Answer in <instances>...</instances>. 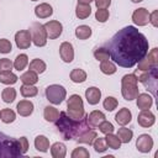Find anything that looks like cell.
<instances>
[{
	"mask_svg": "<svg viewBox=\"0 0 158 158\" xmlns=\"http://www.w3.org/2000/svg\"><path fill=\"white\" fill-rule=\"evenodd\" d=\"M17 75L14 74L11 70L9 72H0V83L5 84V85H12L17 81Z\"/></svg>",
	"mask_w": 158,
	"mask_h": 158,
	"instance_id": "obj_30",
	"label": "cell"
},
{
	"mask_svg": "<svg viewBox=\"0 0 158 158\" xmlns=\"http://www.w3.org/2000/svg\"><path fill=\"white\" fill-rule=\"evenodd\" d=\"M52 14H53V7L47 2H42L35 7V15L38 19H47L52 16Z\"/></svg>",
	"mask_w": 158,
	"mask_h": 158,
	"instance_id": "obj_20",
	"label": "cell"
},
{
	"mask_svg": "<svg viewBox=\"0 0 158 158\" xmlns=\"http://www.w3.org/2000/svg\"><path fill=\"white\" fill-rule=\"evenodd\" d=\"M153 138L148 133L139 135L138 138L136 139V147L141 153H148L153 148Z\"/></svg>",
	"mask_w": 158,
	"mask_h": 158,
	"instance_id": "obj_12",
	"label": "cell"
},
{
	"mask_svg": "<svg viewBox=\"0 0 158 158\" xmlns=\"http://www.w3.org/2000/svg\"><path fill=\"white\" fill-rule=\"evenodd\" d=\"M131 1H132V2H136V4H137V2H141V1H143V0H131Z\"/></svg>",
	"mask_w": 158,
	"mask_h": 158,
	"instance_id": "obj_51",
	"label": "cell"
},
{
	"mask_svg": "<svg viewBox=\"0 0 158 158\" xmlns=\"http://www.w3.org/2000/svg\"><path fill=\"white\" fill-rule=\"evenodd\" d=\"M137 122H138L139 126H142V127H144V128H148V127H151V126L154 125V122H156V116H154V114H153L149 109H147V110H141V112H139L138 116H137Z\"/></svg>",
	"mask_w": 158,
	"mask_h": 158,
	"instance_id": "obj_13",
	"label": "cell"
},
{
	"mask_svg": "<svg viewBox=\"0 0 158 158\" xmlns=\"http://www.w3.org/2000/svg\"><path fill=\"white\" fill-rule=\"evenodd\" d=\"M91 14V7L90 5H85V4H78L75 7V16L80 20H84L86 17H89Z\"/></svg>",
	"mask_w": 158,
	"mask_h": 158,
	"instance_id": "obj_26",
	"label": "cell"
},
{
	"mask_svg": "<svg viewBox=\"0 0 158 158\" xmlns=\"http://www.w3.org/2000/svg\"><path fill=\"white\" fill-rule=\"evenodd\" d=\"M35 148L37 151H40V152H43V153L47 152L48 148H49V141H48V138L46 136H43V135L37 136L35 138Z\"/></svg>",
	"mask_w": 158,
	"mask_h": 158,
	"instance_id": "obj_25",
	"label": "cell"
},
{
	"mask_svg": "<svg viewBox=\"0 0 158 158\" xmlns=\"http://www.w3.org/2000/svg\"><path fill=\"white\" fill-rule=\"evenodd\" d=\"M0 114H1V121L4 123H11L16 118V114L11 109H2L0 111Z\"/></svg>",
	"mask_w": 158,
	"mask_h": 158,
	"instance_id": "obj_38",
	"label": "cell"
},
{
	"mask_svg": "<svg viewBox=\"0 0 158 158\" xmlns=\"http://www.w3.org/2000/svg\"><path fill=\"white\" fill-rule=\"evenodd\" d=\"M137 64H138V70L141 72H146L153 67H157L158 65V48L157 47L152 48L151 52L147 53Z\"/></svg>",
	"mask_w": 158,
	"mask_h": 158,
	"instance_id": "obj_9",
	"label": "cell"
},
{
	"mask_svg": "<svg viewBox=\"0 0 158 158\" xmlns=\"http://www.w3.org/2000/svg\"><path fill=\"white\" fill-rule=\"evenodd\" d=\"M17 141H19V146H20L21 153L25 154L27 152V149H28V141H27V138L26 137H20Z\"/></svg>",
	"mask_w": 158,
	"mask_h": 158,
	"instance_id": "obj_47",
	"label": "cell"
},
{
	"mask_svg": "<svg viewBox=\"0 0 158 158\" xmlns=\"http://www.w3.org/2000/svg\"><path fill=\"white\" fill-rule=\"evenodd\" d=\"M105 118H106V117H105L104 112H101V111H99V110H94V111H91L89 115H86L88 123H89L91 127L99 126V123L102 122Z\"/></svg>",
	"mask_w": 158,
	"mask_h": 158,
	"instance_id": "obj_22",
	"label": "cell"
},
{
	"mask_svg": "<svg viewBox=\"0 0 158 158\" xmlns=\"http://www.w3.org/2000/svg\"><path fill=\"white\" fill-rule=\"evenodd\" d=\"M46 99L53 104V105H59L63 102V100L65 99L67 96V91L64 89V86L59 85V84H52V85H48L46 88Z\"/></svg>",
	"mask_w": 158,
	"mask_h": 158,
	"instance_id": "obj_6",
	"label": "cell"
},
{
	"mask_svg": "<svg viewBox=\"0 0 158 158\" xmlns=\"http://www.w3.org/2000/svg\"><path fill=\"white\" fill-rule=\"evenodd\" d=\"M46 68H47L46 63H44L42 59H40V58L32 59V60L30 62V65H28V69L32 70V72H35V73H37V74L43 73V72L46 70Z\"/></svg>",
	"mask_w": 158,
	"mask_h": 158,
	"instance_id": "obj_29",
	"label": "cell"
},
{
	"mask_svg": "<svg viewBox=\"0 0 158 158\" xmlns=\"http://www.w3.org/2000/svg\"><path fill=\"white\" fill-rule=\"evenodd\" d=\"M22 156L19 141L0 132V158H16Z\"/></svg>",
	"mask_w": 158,
	"mask_h": 158,
	"instance_id": "obj_3",
	"label": "cell"
},
{
	"mask_svg": "<svg viewBox=\"0 0 158 158\" xmlns=\"http://www.w3.org/2000/svg\"><path fill=\"white\" fill-rule=\"evenodd\" d=\"M43 26H44L47 37H48L49 40H56V38H58V37L62 35L63 26H62V23H60L59 21H57V20H51V21L46 22Z\"/></svg>",
	"mask_w": 158,
	"mask_h": 158,
	"instance_id": "obj_10",
	"label": "cell"
},
{
	"mask_svg": "<svg viewBox=\"0 0 158 158\" xmlns=\"http://www.w3.org/2000/svg\"><path fill=\"white\" fill-rule=\"evenodd\" d=\"M132 21L137 26H146L149 22V12L144 7H138L132 14Z\"/></svg>",
	"mask_w": 158,
	"mask_h": 158,
	"instance_id": "obj_14",
	"label": "cell"
},
{
	"mask_svg": "<svg viewBox=\"0 0 158 158\" xmlns=\"http://www.w3.org/2000/svg\"><path fill=\"white\" fill-rule=\"evenodd\" d=\"M31 1H37V0H31Z\"/></svg>",
	"mask_w": 158,
	"mask_h": 158,
	"instance_id": "obj_53",
	"label": "cell"
},
{
	"mask_svg": "<svg viewBox=\"0 0 158 158\" xmlns=\"http://www.w3.org/2000/svg\"><path fill=\"white\" fill-rule=\"evenodd\" d=\"M15 43L17 46V48L20 49H27L30 48L31 43H32V38H31V33L28 30H20L16 32L15 35Z\"/></svg>",
	"mask_w": 158,
	"mask_h": 158,
	"instance_id": "obj_11",
	"label": "cell"
},
{
	"mask_svg": "<svg viewBox=\"0 0 158 158\" xmlns=\"http://www.w3.org/2000/svg\"><path fill=\"white\" fill-rule=\"evenodd\" d=\"M94 57L96 60L99 62H102V60H107L110 58V52L107 48L105 47H100V48H96L94 51Z\"/></svg>",
	"mask_w": 158,
	"mask_h": 158,
	"instance_id": "obj_39",
	"label": "cell"
},
{
	"mask_svg": "<svg viewBox=\"0 0 158 158\" xmlns=\"http://www.w3.org/2000/svg\"><path fill=\"white\" fill-rule=\"evenodd\" d=\"M137 75L136 74H126L121 79V94L125 100L131 101L137 98L138 93V85H137Z\"/></svg>",
	"mask_w": 158,
	"mask_h": 158,
	"instance_id": "obj_4",
	"label": "cell"
},
{
	"mask_svg": "<svg viewBox=\"0 0 158 158\" xmlns=\"http://www.w3.org/2000/svg\"><path fill=\"white\" fill-rule=\"evenodd\" d=\"M60 136L63 137V139L65 141H70L77 138L80 133H83L86 130L93 128L86 120V115L80 118V120H73L72 117H69L67 115V112L60 111L59 112V117L57 118V121L54 122Z\"/></svg>",
	"mask_w": 158,
	"mask_h": 158,
	"instance_id": "obj_2",
	"label": "cell"
},
{
	"mask_svg": "<svg viewBox=\"0 0 158 158\" xmlns=\"http://www.w3.org/2000/svg\"><path fill=\"white\" fill-rule=\"evenodd\" d=\"M43 117L46 121L48 122H56L57 118L59 117V111L54 107V106H46L44 111H43Z\"/></svg>",
	"mask_w": 158,
	"mask_h": 158,
	"instance_id": "obj_24",
	"label": "cell"
},
{
	"mask_svg": "<svg viewBox=\"0 0 158 158\" xmlns=\"http://www.w3.org/2000/svg\"><path fill=\"white\" fill-rule=\"evenodd\" d=\"M100 70L104 74H106V75H112V74L116 73L117 68H116V65H115L114 62H111V60L107 59V60H102L100 63Z\"/></svg>",
	"mask_w": 158,
	"mask_h": 158,
	"instance_id": "obj_34",
	"label": "cell"
},
{
	"mask_svg": "<svg viewBox=\"0 0 158 158\" xmlns=\"http://www.w3.org/2000/svg\"><path fill=\"white\" fill-rule=\"evenodd\" d=\"M14 67V63L7 59V58H1L0 59V72H9Z\"/></svg>",
	"mask_w": 158,
	"mask_h": 158,
	"instance_id": "obj_46",
	"label": "cell"
},
{
	"mask_svg": "<svg viewBox=\"0 0 158 158\" xmlns=\"http://www.w3.org/2000/svg\"><path fill=\"white\" fill-rule=\"evenodd\" d=\"M33 102L30 101V100H21L17 105H16V110H17V114L20 116H23V117H27L30 115H32L33 112Z\"/></svg>",
	"mask_w": 158,
	"mask_h": 158,
	"instance_id": "obj_17",
	"label": "cell"
},
{
	"mask_svg": "<svg viewBox=\"0 0 158 158\" xmlns=\"http://www.w3.org/2000/svg\"><path fill=\"white\" fill-rule=\"evenodd\" d=\"M96 137H98V133H96L93 128H90V130H86V131H84L83 133H80L75 139H77L78 143H84V144L91 146L93 142H94V139H95Z\"/></svg>",
	"mask_w": 158,
	"mask_h": 158,
	"instance_id": "obj_21",
	"label": "cell"
},
{
	"mask_svg": "<svg viewBox=\"0 0 158 158\" xmlns=\"http://www.w3.org/2000/svg\"><path fill=\"white\" fill-rule=\"evenodd\" d=\"M30 33H31V38L32 42L36 47H43L47 44V33L44 30V26L40 22H33L31 25L30 28Z\"/></svg>",
	"mask_w": 158,
	"mask_h": 158,
	"instance_id": "obj_8",
	"label": "cell"
},
{
	"mask_svg": "<svg viewBox=\"0 0 158 158\" xmlns=\"http://www.w3.org/2000/svg\"><path fill=\"white\" fill-rule=\"evenodd\" d=\"M93 147L95 149V152L98 153H102L107 149V144H106V141H105V137H96L93 142Z\"/></svg>",
	"mask_w": 158,
	"mask_h": 158,
	"instance_id": "obj_40",
	"label": "cell"
},
{
	"mask_svg": "<svg viewBox=\"0 0 158 158\" xmlns=\"http://www.w3.org/2000/svg\"><path fill=\"white\" fill-rule=\"evenodd\" d=\"M85 99L89 102V105H96L99 104L101 99V91L96 86H90L85 90Z\"/></svg>",
	"mask_w": 158,
	"mask_h": 158,
	"instance_id": "obj_16",
	"label": "cell"
},
{
	"mask_svg": "<svg viewBox=\"0 0 158 158\" xmlns=\"http://www.w3.org/2000/svg\"><path fill=\"white\" fill-rule=\"evenodd\" d=\"M67 115L73 120H80L86 115L84 110L83 99L78 94H73L69 96V99L67 100Z\"/></svg>",
	"mask_w": 158,
	"mask_h": 158,
	"instance_id": "obj_5",
	"label": "cell"
},
{
	"mask_svg": "<svg viewBox=\"0 0 158 158\" xmlns=\"http://www.w3.org/2000/svg\"><path fill=\"white\" fill-rule=\"evenodd\" d=\"M59 56L63 62L70 63L74 59V48L70 42H62L59 46Z\"/></svg>",
	"mask_w": 158,
	"mask_h": 158,
	"instance_id": "obj_15",
	"label": "cell"
},
{
	"mask_svg": "<svg viewBox=\"0 0 158 158\" xmlns=\"http://www.w3.org/2000/svg\"><path fill=\"white\" fill-rule=\"evenodd\" d=\"M0 120H1V114H0Z\"/></svg>",
	"mask_w": 158,
	"mask_h": 158,
	"instance_id": "obj_52",
	"label": "cell"
},
{
	"mask_svg": "<svg viewBox=\"0 0 158 158\" xmlns=\"http://www.w3.org/2000/svg\"><path fill=\"white\" fill-rule=\"evenodd\" d=\"M136 104H137V107L139 110L151 109V106L153 105V98L149 94H147V93L138 94L137 98H136Z\"/></svg>",
	"mask_w": 158,
	"mask_h": 158,
	"instance_id": "obj_18",
	"label": "cell"
},
{
	"mask_svg": "<svg viewBox=\"0 0 158 158\" xmlns=\"http://www.w3.org/2000/svg\"><path fill=\"white\" fill-rule=\"evenodd\" d=\"M94 0H78V4H85V5H90V2H93Z\"/></svg>",
	"mask_w": 158,
	"mask_h": 158,
	"instance_id": "obj_50",
	"label": "cell"
},
{
	"mask_svg": "<svg viewBox=\"0 0 158 158\" xmlns=\"http://www.w3.org/2000/svg\"><path fill=\"white\" fill-rule=\"evenodd\" d=\"M102 105H104V109H105V110H107V111H114V110L117 107L118 101H117V99L114 98V96H106L105 100H104V102H102Z\"/></svg>",
	"mask_w": 158,
	"mask_h": 158,
	"instance_id": "obj_41",
	"label": "cell"
},
{
	"mask_svg": "<svg viewBox=\"0 0 158 158\" xmlns=\"http://www.w3.org/2000/svg\"><path fill=\"white\" fill-rule=\"evenodd\" d=\"M69 77H70V80H72L73 83H78V84H79V83H84V81L86 80V73H85V70L79 69V68L73 69V70L70 72Z\"/></svg>",
	"mask_w": 158,
	"mask_h": 158,
	"instance_id": "obj_31",
	"label": "cell"
},
{
	"mask_svg": "<svg viewBox=\"0 0 158 158\" xmlns=\"http://www.w3.org/2000/svg\"><path fill=\"white\" fill-rule=\"evenodd\" d=\"M116 136L120 138L121 143H128V142H131V139L133 137V132H132V130L122 126L121 128L117 130V135Z\"/></svg>",
	"mask_w": 158,
	"mask_h": 158,
	"instance_id": "obj_28",
	"label": "cell"
},
{
	"mask_svg": "<svg viewBox=\"0 0 158 158\" xmlns=\"http://www.w3.org/2000/svg\"><path fill=\"white\" fill-rule=\"evenodd\" d=\"M149 22L152 23L153 27H157L158 26V11L154 10L153 12L149 14Z\"/></svg>",
	"mask_w": 158,
	"mask_h": 158,
	"instance_id": "obj_49",
	"label": "cell"
},
{
	"mask_svg": "<svg viewBox=\"0 0 158 158\" xmlns=\"http://www.w3.org/2000/svg\"><path fill=\"white\" fill-rule=\"evenodd\" d=\"M20 93L23 98H33L38 94V88H36L35 85H28V84H23L20 88Z\"/></svg>",
	"mask_w": 158,
	"mask_h": 158,
	"instance_id": "obj_35",
	"label": "cell"
},
{
	"mask_svg": "<svg viewBox=\"0 0 158 158\" xmlns=\"http://www.w3.org/2000/svg\"><path fill=\"white\" fill-rule=\"evenodd\" d=\"M105 141H106V144H107V148H111V149H118L121 147V141L120 138L114 135V133H107L106 137H105Z\"/></svg>",
	"mask_w": 158,
	"mask_h": 158,
	"instance_id": "obj_36",
	"label": "cell"
},
{
	"mask_svg": "<svg viewBox=\"0 0 158 158\" xmlns=\"http://www.w3.org/2000/svg\"><path fill=\"white\" fill-rule=\"evenodd\" d=\"M107 49L116 64L132 68L148 53V40L135 26H126L114 35Z\"/></svg>",
	"mask_w": 158,
	"mask_h": 158,
	"instance_id": "obj_1",
	"label": "cell"
},
{
	"mask_svg": "<svg viewBox=\"0 0 158 158\" xmlns=\"http://www.w3.org/2000/svg\"><path fill=\"white\" fill-rule=\"evenodd\" d=\"M20 80H21L23 84L35 85V84L38 81V74L28 69L27 72H25V73H23V74L20 77Z\"/></svg>",
	"mask_w": 158,
	"mask_h": 158,
	"instance_id": "obj_27",
	"label": "cell"
},
{
	"mask_svg": "<svg viewBox=\"0 0 158 158\" xmlns=\"http://www.w3.org/2000/svg\"><path fill=\"white\" fill-rule=\"evenodd\" d=\"M91 33H93L91 28L86 25H80L75 28V37L79 40H88L91 36Z\"/></svg>",
	"mask_w": 158,
	"mask_h": 158,
	"instance_id": "obj_32",
	"label": "cell"
},
{
	"mask_svg": "<svg viewBox=\"0 0 158 158\" xmlns=\"http://www.w3.org/2000/svg\"><path fill=\"white\" fill-rule=\"evenodd\" d=\"M109 17H110V12H109V10H106V9H98L96 12H95V19H96V21H99V22H101V23L106 22V21L109 20Z\"/></svg>",
	"mask_w": 158,
	"mask_h": 158,
	"instance_id": "obj_42",
	"label": "cell"
},
{
	"mask_svg": "<svg viewBox=\"0 0 158 158\" xmlns=\"http://www.w3.org/2000/svg\"><path fill=\"white\" fill-rule=\"evenodd\" d=\"M1 98H2L4 102L11 104V102L16 99V90H15L14 88H11V86H7V88H5V89L2 90Z\"/></svg>",
	"mask_w": 158,
	"mask_h": 158,
	"instance_id": "obj_37",
	"label": "cell"
},
{
	"mask_svg": "<svg viewBox=\"0 0 158 158\" xmlns=\"http://www.w3.org/2000/svg\"><path fill=\"white\" fill-rule=\"evenodd\" d=\"M72 158H89L90 157V153L86 148L84 147H78L75 148L73 152H72Z\"/></svg>",
	"mask_w": 158,
	"mask_h": 158,
	"instance_id": "obj_43",
	"label": "cell"
},
{
	"mask_svg": "<svg viewBox=\"0 0 158 158\" xmlns=\"http://www.w3.org/2000/svg\"><path fill=\"white\" fill-rule=\"evenodd\" d=\"M51 154L53 158H64L67 154V147L62 142H56L51 146Z\"/></svg>",
	"mask_w": 158,
	"mask_h": 158,
	"instance_id": "obj_23",
	"label": "cell"
},
{
	"mask_svg": "<svg viewBox=\"0 0 158 158\" xmlns=\"http://www.w3.org/2000/svg\"><path fill=\"white\" fill-rule=\"evenodd\" d=\"M137 80L141 81L147 88V90H149L153 95H156V93H157V80H158L157 67H153L149 70L143 72V74L137 77Z\"/></svg>",
	"mask_w": 158,
	"mask_h": 158,
	"instance_id": "obj_7",
	"label": "cell"
},
{
	"mask_svg": "<svg viewBox=\"0 0 158 158\" xmlns=\"http://www.w3.org/2000/svg\"><path fill=\"white\" fill-rule=\"evenodd\" d=\"M27 64H28V57H27V54H25V53H21V54H19L16 58H15V60H14V68L16 69V70H23L26 67H27Z\"/></svg>",
	"mask_w": 158,
	"mask_h": 158,
	"instance_id": "obj_33",
	"label": "cell"
},
{
	"mask_svg": "<svg viewBox=\"0 0 158 158\" xmlns=\"http://www.w3.org/2000/svg\"><path fill=\"white\" fill-rule=\"evenodd\" d=\"M98 9H107L111 5V0H94Z\"/></svg>",
	"mask_w": 158,
	"mask_h": 158,
	"instance_id": "obj_48",
	"label": "cell"
},
{
	"mask_svg": "<svg viewBox=\"0 0 158 158\" xmlns=\"http://www.w3.org/2000/svg\"><path fill=\"white\" fill-rule=\"evenodd\" d=\"M115 120L120 126H126L132 120V114L127 107H122L118 110V112L115 115Z\"/></svg>",
	"mask_w": 158,
	"mask_h": 158,
	"instance_id": "obj_19",
	"label": "cell"
},
{
	"mask_svg": "<svg viewBox=\"0 0 158 158\" xmlns=\"http://www.w3.org/2000/svg\"><path fill=\"white\" fill-rule=\"evenodd\" d=\"M11 49H12L11 42L6 38H0V53L6 54V53H10Z\"/></svg>",
	"mask_w": 158,
	"mask_h": 158,
	"instance_id": "obj_45",
	"label": "cell"
},
{
	"mask_svg": "<svg viewBox=\"0 0 158 158\" xmlns=\"http://www.w3.org/2000/svg\"><path fill=\"white\" fill-rule=\"evenodd\" d=\"M99 130H100V132H101V133L107 135V133H112L115 128H114V125H112L111 122H109V121L104 120L102 122H100V123H99Z\"/></svg>",
	"mask_w": 158,
	"mask_h": 158,
	"instance_id": "obj_44",
	"label": "cell"
}]
</instances>
